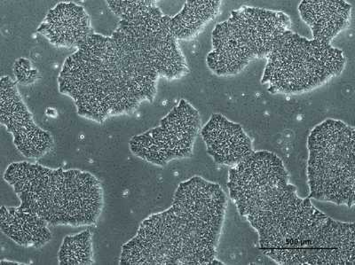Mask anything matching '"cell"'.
I'll list each match as a JSON object with an SVG mask.
<instances>
[{"mask_svg": "<svg viewBox=\"0 0 355 265\" xmlns=\"http://www.w3.org/2000/svg\"><path fill=\"white\" fill-rule=\"evenodd\" d=\"M159 77L116 30L110 37L91 34L66 60L60 91L75 100L79 115L101 122L152 102Z\"/></svg>", "mask_w": 355, "mask_h": 265, "instance_id": "6da1fadb", "label": "cell"}, {"mask_svg": "<svg viewBox=\"0 0 355 265\" xmlns=\"http://www.w3.org/2000/svg\"><path fill=\"white\" fill-rule=\"evenodd\" d=\"M226 208L177 191L173 206L146 219L123 247L122 264H222L215 260Z\"/></svg>", "mask_w": 355, "mask_h": 265, "instance_id": "7a4b0ae2", "label": "cell"}, {"mask_svg": "<svg viewBox=\"0 0 355 265\" xmlns=\"http://www.w3.org/2000/svg\"><path fill=\"white\" fill-rule=\"evenodd\" d=\"M5 179L14 186L21 207L49 226L94 225L103 209V189L89 173L21 163L11 164Z\"/></svg>", "mask_w": 355, "mask_h": 265, "instance_id": "3957f363", "label": "cell"}, {"mask_svg": "<svg viewBox=\"0 0 355 265\" xmlns=\"http://www.w3.org/2000/svg\"><path fill=\"white\" fill-rule=\"evenodd\" d=\"M199 127L198 112L182 100L162 120L159 127L132 138L130 147L141 158L164 166L173 159L191 156Z\"/></svg>", "mask_w": 355, "mask_h": 265, "instance_id": "277c9868", "label": "cell"}, {"mask_svg": "<svg viewBox=\"0 0 355 265\" xmlns=\"http://www.w3.org/2000/svg\"><path fill=\"white\" fill-rule=\"evenodd\" d=\"M37 31L56 46L77 48L93 34L87 12L74 3H61L55 6Z\"/></svg>", "mask_w": 355, "mask_h": 265, "instance_id": "5b68a950", "label": "cell"}, {"mask_svg": "<svg viewBox=\"0 0 355 265\" xmlns=\"http://www.w3.org/2000/svg\"><path fill=\"white\" fill-rule=\"evenodd\" d=\"M49 223L25 208L1 209L2 232L24 247L40 248L51 239Z\"/></svg>", "mask_w": 355, "mask_h": 265, "instance_id": "8992f818", "label": "cell"}, {"mask_svg": "<svg viewBox=\"0 0 355 265\" xmlns=\"http://www.w3.org/2000/svg\"><path fill=\"white\" fill-rule=\"evenodd\" d=\"M0 107L1 122L14 135L15 141L24 140L39 130L19 95L17 85L8 77L1 80Z\"/></svg>", "mask_w": 355, "mask_h": 265, "instance_id": "52a82bcc", "label": "cell"}, {"mask_svg": "<svg viewBox=\"0 0 355 265\" xmlns=\"http://www.w3.org/2000/svg\"><path fill=\"white\" fill-rule=\"evenodd\" d=\"M92 235L90 232H82L80 235L66 237L59 252L61 264H92L94 263L92 252Z\"/></svg>", "mask_w": 355, "mask_h": 265, "instance_id": "ba28073f", "label": "cell"}]
</instances>
